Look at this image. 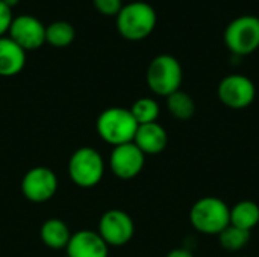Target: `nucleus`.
<instances>
[{
    "mask_svg": "<svg viewBox=\"0 0 259 257\" xmlns=\"http://www.w3.org/2000/svg\"><path fill=\"white\" fill-rule=\"evenodd\" d=\"M156 23V11L147 2H131L123 5L115 17L117 32L127 41L146 39L153 33Z\"/></svg>",
    "mask_w": 259,
    "mask_h": 257,
    "instance_id": "f257e3e1",
    "label": "nucleus"
},
{
    "mask_svg": "<svg viewBox=\"0 0 259 257\" xmlns=\"http://www.w3.org/2000/svg\"><path fill=\"white\" fill-rule=\"evenodd\" d=\"M231 208L219 197L206 195L199 198L190 209V223L202 235L219 236L229 224Z\"/></svg>",
    "mask_w": 259,
    "mask_h": 257,
    "instance_id": "f03ea898",
    "label": "nucleus"
},
{
    "mask_svg": "<svg viewBox=\"0 0 259 257\" xmlns=\"http://www.w3.org/2000/svg\"><path fill=\"white\" fill-rule=\"evenodd\" d=\"M96 129L99 136L112 147L134 142L138 123L129 109L114 106L105 109L96 121Z\"/></svg>",
    "mask_w": 259,
    "mask_h": 257,
    "instance_id": "7ed1b4c3",
    "label": "nucleus"
},
{
    "mask_svg": "<svg viewBox=\"0 0 259 257\" xmlns=\"http://www.w3.org/2000/svg\"><path fill=\"white\" fill-rule=\"evenodd\" d=\"M182 80V65L173 55L164 53L155 56L146 70L147 86L153 94L159 97H168L170 94L179 91Z\"/></svg>",
    "mask_w": 259,
    "mask_h": 257,
    "instance_id": "20e7f679",
    "label": "nucleus"
},
{
    "mask_svg": "<svg viewBox=\"0 0 259 257\" xmlns=\"http://www.w3.org/2000/svg\"><path fill=\"white\" fill-rule=\"evenodd\" d=\"M228 50L238 58L249 56L259 48V17L240 15L229 21L223 33Z\"/></svg>",
    "mask_w": 259,
    "mask_h": 257,
    "instance_id": "39448f33",
    "label": "nucleus"
},
{
    "mask_svg": "<svg viewBox=\"0 0 259 257\" xmlns=\"http://www.w3.org/2000/svg\"><path fill=\"white\" fill-rule=\"evenodd\" d=\"M67 171L76 186L88 189L97 186L103 179L105 162L96 148L80 147L70 156Z\"/></svg>",
    "mask_w": 259,
    "mask_h": 257,
    "instance_id": "423d86ee",
    "label": "nucleus"
},
{
    "mask_svg": "<svg viewBox=\"0 0 259 257\" xmlns=\"http://www.w3.org/2000/svg\"><path fill=\"white\" fill-rule=\"evenodd\" d=\"M217 97L220 103L229 109H246L256 98V86L253 80L244 74H229L220 80L217 86Z\"/></svg>",
    "mask_w": 259,
    "mask_h": 257,
    "instance_id": "0eeeda50",
    "label": "nucleus"
},
{
    "mask_svg": "<svg viewBox=\"0 0 259 257\" xmlns=\"http://www.w3.org/2000/svg\"><path fill=\"white\" fill-rule=\"evenodd\" d=\"M99 235L108 247H123L129 244L135 235L134 220L121 209H109L100 218Z\"/></svg>",
    "mask_w": 259,
    "mask_h": 257,
    "instance_id": "6e6552de",
    "label": "nucleus"
},
{
    "mask_svg": "<svg viewBox=\"0 0 259 257\" xmlns=\"http://www.w3.org/2000/svg\"><path fill=\"white\" fill-rule=\"evenodd\" d=\"M58 191V177L47 167H33L21 179V194L32 203H46Z\"/></svg>",
    "mask_w": 259,
    "mask_h": 257,
    "instance_id": "1a4fd4ad",
    "label": "nucleus"
},
{
    "mask_svg": "<svg viewBox=\"0 0 259 257\" xmlns=\"http://www.w3.org/2000/svg\"><path fill=\"white\" fill-rule=\"evenodd\" d=\"M146 164V155L134 144H121L112 148L109 156V167L115 177L121 180H131L137 177Z\"/></svg>",
    "mask_w": 259,
    "mask_h": 257,
    "instance_id": "9d476101",
    "label": "nucleus"
},
{
    "mask_svg": "<svg viewBox=\"0 0 259 257\" xmlns=\"http://www.w3.org/2000/svg\"><path fill=\"white\" fill-rule=\"evenodd\" d=\"M8 36L24 52L36 50L46 44V26L33 15L14 17Z\"/></svg>",
    "mask_w": 259,
    "mask_h": 257,
    "instance_id": "9b49d317",
    "label": "nucleus"
},
{
    "mask_svg": "<svg viewBox=\"0 0 259 257\" xmlns=\"http://www.w3.org/2000/svg\"><path fill=\"white\" fill-rule=\"evenodd\" d=\"M65 251L67 257H108L109 247L99 232L79 230L71 235Z\"/></svg>",
    "mask_w": 259,
    "mask_h": 257,
    "instance_id": "f8f14e48",
    "label": "nucleus"
},
{
    "mask_svg": "<svg viewBox=\"0 0 259 257\" xmlns=\"http://www.w3.org/2000/svg\"><path fill=\"white\" fill-rule=\"evenodd\" d=\"M168 142L167 130L159 123L140 124L134 138V144L147 156L159 155L165 150Z\"/></svg>",
    "mask_w": 259,
    "mask_h": 257,
    "instance_id": "ddd939ff",
    "label": "nucleus"
},
{
    "mask_svg": "<svg viewBox=\"0 0 259 257\" xmlns=\"http://www.w3.org/2000/svg\"><path fill=\"white\" fill-rule=\"evenodd\" d=\"M26 65V52L9 36L0 38V76L12 77Z\"/></svg>",
    "mask_w": 259,
    "mask_h": 257,
    "instance_id": "4468645a",
    "label": "nucleus"
},
{
    "mask_svg": "<svg viewBox=\"0 0 259 257\" xmlns=\"http://www.w3.org/2000/svg\"><path fill=\"white\" fill-rule=\"evenodd\" d=\"M71 235L73 233L70 232L68 226L59 218H50L44 221L39 230L42 244L52 250H65Z\"/></svg>",
    "mask_w": 259,
    "mask_h": 257,
    "instance_id": "2eb2a0df",
    "label": "nucleus"
},
{
    "mask_svg": "<svg viewBox=\"0 0 259 257\" xmlns=\"http://www.w3.org/2000/svg\"><path fill=\"white\" fill-rule=\"evenodd\" d=\"M231 226L252 232L259 224V204L252 200H241L231 208Z\"/></svg>",
    "mask_w": 259,
    "mask_h": 257,
    "instance_id": "dca6fc26",
    "label": "nucleus"
},
{
    "mask_svg": "<svg viewBox=\"0 0 259 257\" xmlns=\"http://www.w3.org/2000/svg\"><path fill=\"white\" fill-rule=\"evenodd\" d=\"M165 98H167V109L171 114V117H175L176 120L187 121V120L194 117L196 103H194L193 97L188 92L179 89V91L170 94Z\"/></svg>",
    "mask_w": 259,
    "mask_h": 257,
    "instance_id": "f3484780",
    "label": "nucleus"
},
{
    "mask_svg": "<svg viewBox=\"0 0 259 257\" xmlns=\"http://www.w3.org/2000/svg\"><path fill=\"white\" fill-rule=\"evenodd\" d=\"M76 38V30L68 21H53L46 26V42L56 48L68 47Z\"/></svg>",
    "mask_w": 259,
    "mask_h": 257,
    "instance_id": "a211bd4d",
    "label": "nucleus"
},
{
    "mask_svg": "<svg viewBox=\"0 0 259 257\" xmlns=\"http://www.w3.org/2000/svg\"><path fill=\"white\" fill-rule=\"evenodd\" d=\"M131 114L134 115L135 121L140 124H149V123H156L161 108L155 98L150 97H141L134 105L131 106Z\"/></svg>",
    "mask_w": 259,
    "mask_h": 257,
    "instance_id": "6ab92c4d",
    "label": "nucleus"
},
{
    "mask_svg": "<svg viewBox=\"0 0 259 257\" xmlns=\"http://www.w3.org/2000/svg\"><path fill=\"white\" fill-rule=\"evenodd\" d=\"M250 238H252V232H247V230H243V229H238V227L229 224L219 235V242H220L222 248L235 253V251L243 250L249 244Z\"/></svg>",
    "mask_w": 259,
    "mask_h": 257,
    "instance_id": "aec40b11",
    "label": "nucleus"
},
{
    "mask_svg": "<svg viewBox=\"0 0 259 257\" xmlns=\"http://www.w3.org/2000/svg\"><path fill=\"white\" fill-rule=\"evenodd\" d=\"M123 5V0H93L94 9L106 17H117Z\"/></svg>",
    "mask_w": 259,
    "mask_h": 257,
    "instance_id": "412c9836",
    "label": "nucleus"
},
{
    "mask_svg": "<svg viewBox=\"0 0 259 257\" xmlns=\"http://www.w3.org/2000/svg\"><path fill=\"white\" fill-rule=\"evenodd\" d=\"M14 15H12V9L8 8L2 0H0V38L6 36V33L9 32V27L12 24Z\"/></svg>",
    "mask_w": 259,
    "mask_h": 257,
    "instance_id": "4be33fe9",
    "label": "nucleus"
},
{
    "mask_svg": "<svg viewBox=\"0 0 259 257\" xmlns=\"http://www.w3.org/2000/svg\"><path fill=\"white\" fill-rule=\"evenodd\" d=\"M165 257H194V256H193V253H191L190 250H187V248H175V250H171L170 253H167V256Z\"/></svg>",
    "mask_w": 259,
    "mask_h": 257,
    "instance_id": "5701e85b",
    "label": "nucleus"
},
{
    "mask_svg": "<svg viewBox=\"0 0 259 257\" xmlns=\"http://www.w3.org/2000/svg\"><path fill=\"white\" fill-rule=\"evenodd\" d=\"M2 2H3L8 8H11V9H12V8H15V6L20 3V0H2Z\"/></svg>",
    "mask_w": 259,
    "mask_h": 257,
    "instance_id": "b1692460",
    "label": "nucleus"
},
{
    "mask_svg": "<svg viewBox=\"0 0 259 257\" xmlns=\"http://www.w3.org/2000/svg\"><path fill=\"white\" fill-rule=\"evenodd\" d=\"M258 257H259V256H258Z\"/></svg>",
    "mask_w": 259,
    "mask_h": 257,
    "instance_id": "393cba45",
    "label": "nucleus"
}]
</instances>
